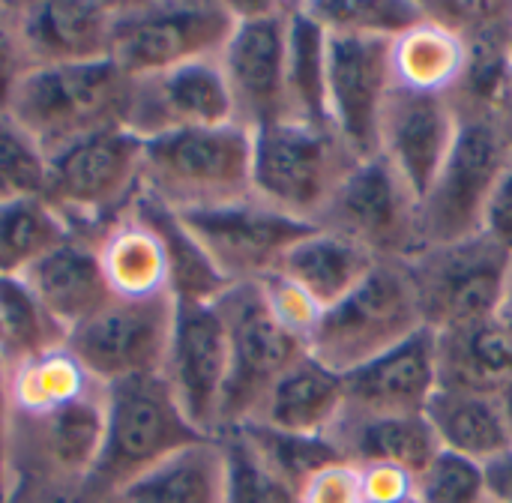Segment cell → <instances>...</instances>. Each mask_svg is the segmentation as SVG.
<instances>
[{"label": "cell", "instance_id": "1", "mask_svg": "<svg viewBox=\"0 0 512 503\" xmlns=\"http://www.w3.org/2000/svg\"><path fill=\"white\" fill-rule=\"evenodd\" d=\"M141 192L174 213L216 210L255 198L252 132L240 123H225L144 141Z\"/></svg>", "mask_w": 512, "mask_h": 503}, {"label": "cell", "instance_id": "2", "mask_svg": "<svg viewBox=\"0 0 512 503\" xmlns=\"http://www.w3.org/2000/svg\"><path fill=\"white\" fill-rule=\"evenodd\" d=\"M132 78L108 57L93 63L39 66L18 84L6 117L48 156L63 147L123 126Z\"/></svg>", "mask_w": 512, "mask_h": 503}, {"label": "cell", "instance_id": "3", "mask_svg": "<svg viewBox=\"0 0 512 503\" xmlns=\"http://www.w3.org/2000/svg\"><path fill=\"white\" fill-rule=\"evenodd\" d=\"M420 330H426V321L408 261H378L348 297L321 312L306 354L348 375Z\"/></svg>", "mask_w": 512, "mask_h": 503}, {"label": "cell", "instance_id": "4", "mask_svg": "<svg viewBox=\"0 0 512 503\" xmlns=\"http://www.w3.org/2000/svg\"><path fill=\"white\" fill-rule=\"evenodd\" d=\"M141 150L126 126L87 135L48 156L42 198L72 234L99 240L141 195Z\"/></svg>", "mask_w": 512, "mask_h": 503}, {"label": "cell", "instance_id": "5", "mask_svg": "<svg viewBox=\"0 0 512 503\" xmlns=\"http://www.w3.org/2000/svg\"><path fill=\"white\" fill-rule=\"evenodd\" d=\"M201 441L210 438L189 423L165 375L114 381L105 387V438L90 480L105 495H114Z\"/></svg>", "mask_w": 512, "mask_h": 503}, {"label": "cell", "instance_id": "6", "mask_svg": "<svg viewBox=\"0 0 512 503\" xmlns=\"http://www.w3.org/2000/svg\"><path fill=\"white\" fill-rule=\"evenodd\" d=\"M360 159L330 126L279 120L252 132L255 201L315 225Z\"/></svg>", "mask_w": 512, "mask_h": 503}, {"label": "cell", "instance_id": "7", "mask_svg": "<svg viewBox=\"0 0 512 503\" xmlns=\"http://www.w3.org/2000/svg\"><path fill=\"white\" fill-rule=\"evenodd\" d=\"M456 108V141L432 192L420 204L423 249L480 234L483 207L498 177L512 162V150L495 111H477L462 105Z\"/></svg>", "mask_w": 512, "mask_h": 503}, {"label": "cell", "instance_id": "8", "mask_svg": "<svg viewBox=\"0 0 512 503\" xmlns=\"http://www.w3.org/2000/svg\"><path fill=\"white\" fill-rule=\"evenodd\" d=\"M234 24V3H117L108 57L129 78L156 75L219 57Z\"/></svg>", "mask_w": 512, "mask_h": 503}, {"label": "cell", "instance_id": "9", "mask_svg": "<svg viewBox=\"0 0 512 503\" xmlns=\"http://www.w3.org/2000/svg\"><path fill=\"white\" fill-rule=\"evenodd\" d=\"M510 264L512 255L483 234L420 249L408 270L426 327L444 333L492 321Z\"/></svg>", "mask_w": 512, "mask_h": 503}, {"label": "cell", "instance_id": "10", "mask_svg": "<svg viewBox=\"0 0 512 503\" xmlns=\"http://www.w3.org/2000/svg\"><path fill=\"white\" fill-rule=\"evenodd\" d=\"M216 306L225 318L231 354V372L219 417L222 435L225 429L243 426L255 417L261 399L306 354V345L276 321L258 282L231 285L216 300Z\"/></svg>", "mask_w": 512, "mask_h": 503}, {"label": "cell", "instance_id": "11", "mask_svg": "<svg viewBox=\"0 0 512 503\" xmlns=\"http://www.w3.org/2000/svg\"><path fill=\"white\" fill-rule=\"evenodd\" d=\"M237 24L219 54L234 123L249 132L288 120L291 3H234Z\"/></svg>", "mask_w": 512, "mask_h": 503}, {"label": "cell", "instance_id": "12", "mask_svg": "<svg viewBox=\"0 0 512 503\" xmlns=\"http://www.w3.org/2000/svg\"><path fill=\"white\" fill-rule=\"evenodd\" d=\"M177 303L174 297L123 300L111 297L66 339V351L99 384H114L138 375H162Z\"/></svg>", "mask_w": 512, "mask_h": 503}, {"label": "cell", "instance_id": "13", "mask_svg": "<svg viewBox=\"0 0 512 503\" xmlns=\"http://www.w3.org/2000/svg\"><path fill=\"white\" fill-rule=\"evenodd\" d=\"M315 228L354 240L378 261H411L423 249L420 204L381 156L348 171Z\"/></svg>", "mask_w": 512, "mask_h": 503}, {"label": "cell", "instance_id": "14", "mask_svg": "<svg viewBox=\"0 0 512 503\" xmlns=\"http://www.w3.org/2000/svg\"><path fill=\"white\" fill-rule=\"evenodd\" d=\"M177 216L228 285L264 282L279 270L291 246L315 228L255 198Z\"/></svg>", "mask_w": 512, "mask_h": 503}, {"label": "cell", "instance_id": "15", "mask_svg": "<svg viewBox=\"0 0 512 503\" xmlns=\"http://www.w3.org/2000/svg\"><path fill=\"white\" fill-rule=\"evenodd\" d=\"M393 39L327 33V120L363 162L378 156V132L393 93Z\"/></svg>", "mask_w": 512, "mask_h": 503}, {"label": "cell", "instance_id": "16", "mask_svg": "<svg viewBox=\"0 0 512 503\" xmlns=\"http://www.w3.org/2000/svg\"><path fill=\"white\" fill-rule=\"evenodd\" d=\"M105 438V387H96L60 408L9 417V480L72 477L87 480ZM6 498V495H3Z\"/></svg>", "mask_w": 512, "mask_h": 503}, {"label": "cell", "instance_id": "17", "mask_svg": "<svg viewBox=\"0 0 512 503\" xmlns=\"http://www.w3.org/2000/svg\"><path fill=\"white\" fill-rule=\"evenodd\" d=\"M231 372L228 330L216 303H177L165 381L189 423L204 435H219V417Z\"/></svg>", "mask_w": 512, "mask_h": 503}, {"label": "cell", "instance_id": "18", "mask_svg": "<svg viewBox=\"0 0 512 503\" xmlns=\"http://www.w3.org/2000/svg\"><path fill=\"white\" fill-rule=\"evenodd\" d=\"M225 123H234V102L219 57L132 78L123 126L141 141Z\"/></svg>", "mask_w": 512, "mask_h": 503}, {"label": "cell", "instance_id": "19", "mask_svg": "<svg viewBox=\"0 0 512 503\" xmlns=\"http://www.w3.org/2000/svg\"><path fill=\"white\" fill-rule=\"evenodd\" d=\"M459 108L453 96H429L393 87L381 114L378 156L396 171L417 204L432 192L456 141Z\"/></svg>", "mask_w": 512, "mask_h": 503}, {"label": "cell", "instance_id": "20", "mask_svg": "<svg viewBox=\"0 0 512 503\" xmlns=\"http://www.w3.org/2000/svg\"><path fill=\"white\" fill-rule=\"evenodd\" d=\"M435 333L426 327L345 375V414L399 417L426 414L438 393Z\"/></svg>", "mask_w": 512, "mask_h": 503}, {"label": "cell", "instance_id": "21", "mask_svg": "<svg viewBox=\"0 0 512 503\" xmlns=\"http://www.w3.org/2000/svg\"><path fill=\"white\" fill-rule=\"evenodd\" d=\"M33 69L108 60L117 3H18Z\"/></svg>", "mask_w": 512, "mask_h": 503}, {"label": "cell", "instance_id": "22", "mask_svg": "<svg viewBox=\"0 0 512 503\" xmlns=\"http://www.w3.org/2000/svg\"><path fill=\"white\" fill-rule=\"evenodd\" d=\"M21 279L63 339L111 300L96 240L78 234L51 249Z\"/></svg>", "mask_w": 512, "mask_h": 503}, {"label": "cell", "instance_id": "23", "mask_svg": "<svg viewBox=\"0 0 512 503\" xmlns=\"http://www.w3.org/2000/svg\"><path fill=\"white\" fill-rule=\"evenodd\" d=\"M345 414V375L321 366L315 357L303 354L261 399L249 423L303 435L327 438Z\"/></svg>", "mask_w": 512, "mask_h": 503}, {"label": "cell", "instance_id": "24", "mask_svg": "<svg viewBox=\"0 0 512 503\" xmlns=\"http://www.w3.org/2000/svg\"><path fill=\"white\" fill-rule=\"evenodd\" d=\"M99 264L111 297L150 300L171 294V267L156 228L135 210V204L96 240Z\"/></svg>", "mask_w": 512, "mask_h": 503}, {"label": "cell", "instance_id": "25", "mask_svg": "<svg viewBox=\"0 0 512 503\" xmlns=\"http://www.w3.org/2000/svg\"><path fill=\"white\" fill-rule=\"evenodd\" d=\"M390 63L396 87L429 96H456L468 69V45L459 30L423 9V18L393 39Z\"/></svg>", "mask_w": 512, "mask_h": 503}, {"label": "cell", "instance_id": "26", "mask_svg": "<svg viewBox=\"0 0 512 503\" xmlns=\"http://www.w3.org/2000/svg\"><path fill=\"white\" fill-rule=\"evenodd\" d=\"M438 390L498 399L512 378V336L492 318L435 333Z\"/></svg>", "mask_w": 512, "mask_h": 503}, {"label": "cell", "instance_id": "27", "mask_svg": "<svg viewBox=\"0 0 512 503\" xmlns=\"http://www.w3.org/2000/svg\"><path fill=\"white\" fill-rule=\"evenodd\" d=\"M330 438L345 456V462L357 468L396 465L411 471L414 477L441 450L426 414H399V417L342 414Z\"/></svg>", "mask_w": 512, "mask_h": 503}, {"label": "cell", "instance_id": "28", "mask_svg": "<svg viewBox=\"0 0 512 503\" xmlns=\"http://www.w3.org/2000/svg\"><path fill=\"white\" fill-rule=\"evenodd\" d=\"M375 264L378 258L354 240L327 228H312L291 246L276 273L303 288L324 312L348 297L375 270Z\"/></svg>", "mask_w": 512, "mask_h": 503}, {"label": "cell", "instance_id": "29", "mask_svg": "<svg viewBox=\"0 0 512 503\" xmlns=\"http://www.w3.org/2000/svg\"><path fill=\"white\" fill-rule=\"evenodd\" d=\"M426 420L441 444V450L459 453L480 465L512 450V432L507 417L492 396H471L438 390L426 408Z\"/></svg>", "mask_w": 512, "mask_h": 503}, {"label": "cell", "instance_id": "30", "mask_svg": "<svg viewBox=\"0 0 512 503\" xmlns=\"http://www.w3.org/2000/svg\"><path fill=\"white\" fill-rule=\"evenodd\" d=\"M111 503H222L219 441H201L141 474L111 495Z\"/></svg>", "mask_w": 512, "mask_h": 503}, {"label": "cell", "instance_id": "31", "mask_svg": "<svg viewBox=\"0 0 512 503\" xmlns=\"http://www.w3.org/2000/svg\"><path fill=\"white\" fill-rule=\"evenodd\" d=\"M288 120L330 126L327 120V30L306 3L288 18Z\"/></svg>", "mask_w": 512, "mask_h": 503}, {"label": "cell", "instance_id": "32", "mask_svg": "<svg viewBox=\"0 0 512 503\" xmlns=\"http://www.w3.org/2000/svg\"><path fill=\"white\" fill-rule=\"evenodd\" d=\"M135 210L156 228L162 237L168 267H171V294L174 303H216L231 285L219 276V270L210 264L204 249L195 243V237L186 231L180 216L168 210L165 204L153 201L150 195L135 198Z\"/></svg>", "mask_w": 512, "mask_h": 503}, {"label": "cell", "instance_id": "33", "mask_svg": "<svg viewBox=\"0 0 512 503\" xmlns=\"http://www.w3.org/2000/svg\"><path fill=\"white\" fill-rule=\"evenodd\" d=\"M69 237V225L45 198L0 204V276H24Z\"/></svg>", "mask_w": 512, "mask_h": 503}, {"label": "cell", "instance_id": "34", "mask_svg": "<svg viewBox=\"0 0 512 503\" xmlns=\"http://www.w3.org/2000/svg\"><path fill=\"white\" fill-rule=\"evenodd\" d=\"M216 441L222 450V503H303L300 489L273 471L243 429H225Z\"/></svg>", "mask_w": 512, "mask_h": 503}, {"label": "cell", "instance_id": "35", "mask_svg": "<svg viewBox=\"0 0 512 503\" xmlns=\"http://www.w3.org/2000/svg\"><path fill=\"white\" fill-rule=\"evenodd\" d=\"M234 429H243V435L273 465V471H279L300 492L315 474H321L324 468H330L336 462H345V456L339 453V447L333 444L330 435L327 438H303V435L276 432V429H267L258 423H243Z\"/></svg>", "mask_w": 512, "mask_h": 503}, {"label": "cell", "instance_id": "36", "mask_svg": "<svg viewBox=\"0 0 512 503\" xmlns=\"http://www.w3.org/2000/svg\"><path fill=\"white\" fill-rule=\"evenodd\" d=\"M309 12L318 18V24L327 33H351V36H381V39H396L405 33L411 24L423 18V3H306Z\"/></svg>", "mask_w": 512, "mask_h": 503}, {"label": "cell", "instance_id": "37", "mask_svg": "<svg viewBox=\"0 0 512 503\" xmlns=\"http://www.w3.org/2000/svg\"><path fill=\"white\" fill-rule=\"evenodd\" d=\"M45 177V153L6 114H0V204L42 198Z\"/></svg>", "mask_w": 512, "mask_h": 503}, {"label": "cell", "instance_id": "38", "mask_svg": "<svg viewBox=\"0 0 512 503\" xmlns=\"http://www.w3.org/2000/svg\"><path fill=\"white\" fill-rule=\"evenodd\" d=\"M417 503H486L483 465L450 450H438L432 462L417 474Z\"/></svg>", "mask_w": 512, "mask_h": 503}, {"label": "cell", "instance_id": "39", "mask_svg": "<svg viewBox=\"0 0 512 503\" xmlns=\"http://www.w3.org/2000/svg\"><path fill=\"white\" fill-rule=\"evenodd\" d=\"M261 291H264V300L270 306V312L276 315V321L291 333L297 336L303 345L309 342L312 330L318 327L321 321V306L303 291L297 288L291 279H285L282 273H273L267 276L264 282H258Z\"/></svg>", "mask_w": 512, "mask_h": 503}, {"label": "cell", "instance_id": "40", "mask_svg": "<svg viewBox=\"0 0 512 503\" xmlns=\"http://www.w3.org/2000/svg\"><path fill=\"white\" fill-rule=\"evenodd\" d=\"M3 503H111L90 477H15L6 486Z\"/></svg>", "mask_w": 512, "mask_h": 503}, {"label": "cell", "instance_id": "41", "mask_svg": "<svg viewBox=\"0 0 512 503\" xmlns=\"http://www.w3.org/2000/svg\"><path fill=\"white\" fill-rule=\"evenodd\" d=\"M30 69L33 63L24 45L18 3H0V114L9 111L15 90Z\"/></svg>", "mask_w": 512, "mask_h": 503}, {"label": "cell", "instance_id": "42", "mask_svg": "<svg viewBox=\"0 0 512 503\" xmlns=\"http://www.w3.org/2000/svg\"><path fill=\"white\" fill-rule=\"evenodd\" d=\"M303 503H366L363 501V486H360V471L351 462H336L315 474L303 492Z\"/></svg>", "mask_w": 512, "mask_h": 503}, {"label": "cell", "instance_id": "43", "mask_svg": "<svg viewBox=\"0 0 512 503\" xmlns=\"http://www.w3.org/2000/svg\"><path fill=\"white\" fill-rule=\"evenodd\" d=\"M360 471L363 501L366 503H411L417 477L396 465H366Z\"/></svg>", "mask_w": 512, "mask_h": 503}, {"label": "cell", "instance_id": "44", "mask_svg": "<svg viewBox=\"0 0 512 503\" xmlns=\"http://www.w3.org/2000/svg\"><path fill=\"white\" fill-rule=\"evenodd\" d=\"M480 234L489 237L495 246H501L507 255H512V162L498 177L480 219Z\"/></svg>", "mask_w": 512, "mask_h": 503}, {"label": "cell", "instance_id": "45", "mask_svg": "<svg viewBox=\"0 0 512 503\" xmlns=\"http://www.w3.org/2000/svg\"><path fill=\"white\" fill-rule=\"evenodd\" d=\"M483 477H486V501L512 503V450L486 462Z\"/></svg>", "mask_w": 512, "mask_h": 503}, {"label": "cell", "instance_id": "46", "mask_svg": "<svg viewBox=\"0 0 512 503\" xmlns=\"http://www.w3.org/2000/svg\"><path fill=\"white\" fill-rule=\"evenodd\" d=\"M9 486V390H6V366L0 360V501Z\"/></svg>", "mask_w": 512, "mask_h": 503}, {"label": "cell", "instance_id": "47", "mask_svg": "<svg viewBox=\"0 0 512 503\" xmlns=\"http://www.w3.org/2000/svg\"><path fill=\"white\" fill-rule=\"evenodd\" d=\"M495 321L512 336V264L507 282H504V291H501V300H498V309H495Z\"/></svg>", "mask_w": 512, "mask_h": 503}, {"label": "cell", "instance_id": "48", "mask_svg": "<svg viewBox=\"0 0 512 503\" xmlns=\"http://www.w3.org/2000/svg\"><path fill=\"white\" fill-rule=\"evenodd\" d=\"M495 114H498V123H501V129H504V135H507V144H510L512 150V81L510 87H507V93L501 96Z\"/></svg>", "mask_w": 512, "mask_h": 503}, {"label": "cell", "instance_id": "49", "mask_svg": "<svg viewBox=\"0 0 512 503\" xmlns=\"http://www.w3.org/2000/svg\"><path fill=\"white\" fill-rule=\"evenodd\" d=\"M498 405H501V411H504V417H507V426H510L512 432V378L510 384L504 387V393L498 396Z\"/></svg>", "mask_w": 512, "mask_h": 503}, {"label": "cell", "instance_id": "50", "mask_svg": "<svg viewBox=\"0 0 512 503\" xmlns=\"http://www.w3.org/2000/svg\"><path fill=\"white\" fill-rule=\"evenodd\" d=\"M411 503H417V501H411Z\"/></svg>", "mask_w": 512, "mask_h": 503}, {"label": "cell", "instance_id": "51", "mask_svg": "<svg viewBox=\"0 0 512 503\" xmlns=\"http://www.w3.org/2000/svg\"><path fill=\"white\" fill-rule=\"evenodd\" d=\"M486 503H489V501H486Z\"/></svg>", "mask_w": 512, "mask_h": 503}, {"label": "cell", "instance_id": "52", "mask_svg": "<svg viewBox=\"0 0 512 503\" xmlns=\"http://www.w3.org/2000/svg\"><path fill=\"white\" fill-rule=\"evenodd\" d=\"M0 503H3V501H0Z\"/></svg>", "mask_w": 512, "mask_h": 503}]
</instances>
